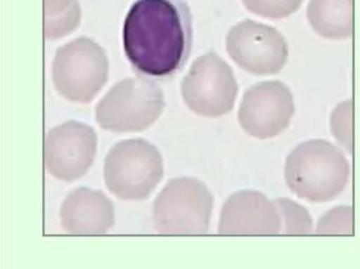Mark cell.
Masks as SVG:
<instances>
[{
  "label": "cell",
  "mask_w": 360,
  "mask_h": 269,
  "mask_svg": "<svg viewBox=\"0 0 360 269\" xmlns=\"http://www.w3.org/2000/svg\"><path fill=\"white\" fill-rule=\"evenodd\" d=\"M126 56L134 70L169 79L191 55L193 22L184 0H136L123 28Z\"/></svg>",
  "instance_id": "cell-1"
},
{
  "label": "cell",
  "mask_w": 360,
  "mask_h": 269,
  "mask_svg": "<svg viewBox=\"0 0 360 269\" xmlns=\"http://www.w3.org/2000/svg\"><path fill=\"white\" fill-rule=\"evenodd\" d=\"M284 178L297 197L311 203H326L345 190L349 178V162L328 140H309L288 155Z\"/></svg>",
  "instance_id": "cell-2"
},
{
  "label": "cell",
  "mask_w": 360,
  "mask_h": 269,
  "mask_svg": "<svg viewBox=\"0 0 360 269\" xmlns=\"http://www.w3.org/2000/svg\"><path fill=\"white\" fill-rule=\"evenodd\" d=\"M164 176L163 159L144 138L121 140L105 159L107 188L122 199H146Z\"/></svg>",
  "instance_id": "cell-3"
},
{
  "label": "cell",
  "mask_w": 360,
  "mask_h": 269,
  "mask_svg": "<svg viewBox=\"0 0 360 269\" xmlns=\"http://www.w3.org/2000/svg\"><path fill=\"white\" fill-rule=\"evenodd\" d=\"M161 88L143 77L115 84L96 105V122L115 133L139 132L150 127L163 112Z\"/></svg>",
  "instance_id": "cell-4"
},
{
  "label": "cell",
  "mask_w": 360,
  "mask_h": 269,
  "mask_svg": "<svg viewBox=\"0 0 360 269\" xmlns=\"http://www.w3.org/2000/svg\"><path fill=\"white\" fill-rule=\"evenodd\" d=\"M106 52L88 37H79L56 51L52 75L56 90L73 103L89 104L108 79Z\"/></svg>",
  "instance_id": "cell-5"
},
{
  "label": "cell",
  "mask_w": 360,
  "mask_h": 269,
  "mask_svg": "<svg viewBox=\"0 0 360 269\" xmlns=\"http://www.w3.org/2000/svg\"><path fill=\"white\" fill-rule=\"evenodd\" d=\"M214 207L212 192L202 181H169L153 204V222L166 235H203L210 228Z\"/></svg>",
  "instance_id": "cell-6"
},
{
  "label": "cell",
  "mask_w": 360,
  "mask_h": 269,
  "mask_svg": "<svg viewBox=\"0 0 360 269\" xmlns=\"http://www.w3.org/2000/svg\"><path fill=\"white\" fill-rule=\"evenodd\" d=\"M181 93L193 112L219 117L233 110L238 84L231 67L210 51L191 65L181 83Z\"/></svg>",
  "instance_id": "cell-7"
},
{
  "label": "cell",
  "mask_w": 360,
  "mask_h": 269,
  "mask_svg": "<svg viewBox=\"0 0 360 269\" xmlns=\"http://www.w3.org/2000/svg\"><path fill=\"white\" fill-rule=\"evenodd\" d=\"M226 49L238 66L255 75L277 74L288 58L283 35L274 27L252 20L238 22L229 30Z\"/></svg>",
  "instance_id": "cell-8"
},
{
  "label": "cell",
  "mask_w": 360,
  "mask_h": 269,
  "mask_svg": "<svg viewBox=\"0 0 360 269\" xmlns=\"http://www.w3.org/2000/svg\"><path fill=\"white\" fill-rule=\"evenodd\" d=\"M295 113L294 96L281 81H265L248 88L240 105L242 129L255 138L269 140L281 134Z\"/></svg>",
  "instance_id": "cell-9"
},
{
  "label": "cell",
  "mask_w": 360,
  "mask_h": 269,
  "mask_svg": "<svg viewBox=\"0 0 360 269\" xmlns=\"http://www.w3.org/2000/svg\"><path fill=\"white\" fill-rule=\"evenodd\" d=\"M98 150V136L91 126L69 121L48 132L45 163L58 180L72 182L87 173Z\"/></svg>",
  "instance_id": "cell-10"
},
{
  "label": "cell",
  "mask_w": 360,
  "mask_h": 269,
  "mask_svg": "<svg viewBox=\"0 0 360 269\" xmlns=\"http://www.w3.org/2000/svg\"><path fill=\"white\" fill-rule=\"evenodd\" d=\"M220 235H279L282 220L274 201L257 190L233 193L223 205Z\"/></svg>",
  "instance_id": "cell-11"
},
{
  "label": "cell",
  "mask_w": 360,
  "mask_h": 269,
  "mask_svg": "<svg viewBox=\"0 0 360 269\" xmlns=\"http://www.w3.org/2000/svg\"><path fill=\"white\" fill-rule=\"evenodd\" d=\"M60 220L71 235H104L115 225V205L102 191L82 187L67 195Z\"/></svg>",
  "instance_id": "cell-12"
},
{
  "label": "cell",
  "mask_w": 360,
  "mask_h": 269,
  "mask_svg": "<svg viewBox=\"0 0 360 269\" xmlns=\"http://www.w3.org/2000/svg\"><path fill=\"white\" fill-rule=\"evenodd\" d=\"M353 1L309 0L307 10L309 25L324 39H349L353 34Z\"/></svg>",
  "instance_id": "cell-13"
},
{
  "label": "cell",
  "mask_w": 360,
  "mask_h": 269,
  "mask_svg": "<svg viewBox=\"0 0 360 269\" xmlns=\"http://www.w3.org/2000/svg\"><path fill=\"white\" fill-rule=\"evenodd\" d=\"M81 8L77 0H45V33L47 39L65 37L79 26Z\"/></svg>",
  "instance_id": "cell-14"
},
{
  "label": "cell",
  "mask_w": 360,
  "mask_h": 269,
  "mask_svg": "<svg viewBox=\"0 0 360 269\" xmlns=\"http://www.w3.org/2000/svg\"><path fill=\"white\" fill-rule=\"evenodd\" d=\"M274 203L279 210L282 220V232L285 235H307L313 229L311 214L302 206L288 197L276 199Z\"/></svg>",
  "instance_id": "cell-15"
},
{
  "label": "cell",
  "mask_w": 360,
  "mask_h": 269,
  "mask_svg": "<svg viewBox=\"0 0 360 269\" xmlns=\"http://www.w3.org/2000/svg\"><path fill=\"white\" fill-rule=\"evenodd\" d=\"M318 235H353V208L337 206L320 218L316 228Z\"/></svg>",
  "instance_id": "cell-16"
},
{
  "label": "cell",
  "mask_w": 360,
  "mask_h": 269,
  "mask_svg": "<svg viewBox=\"0 0 360 269\" xmlns=\"http://www.w3.org/2000/svg\"><path fill=\"white\" fill-rule=\"evenodd\" d=\"M330 130L340 145L353 152V100L337 105L330 115Z\"/></svg>",
  "instance_id": "cell-17"
},
{
  "label": "cell",
  "mask_w": 360,
  "mask_h": 269,
  "mask_svg": "<svg viewBox=\"0 0 360 269\" xmlns=\"http://www.w3.org/2000/svg\"><path fill=\"white\" fill-rule=\"evenodd\" d=\"M248 11L269 18L282 20L298 11L303 0H242Z\"/></svg>",
  "instance_id": "cell-18"
}]
</instances>
